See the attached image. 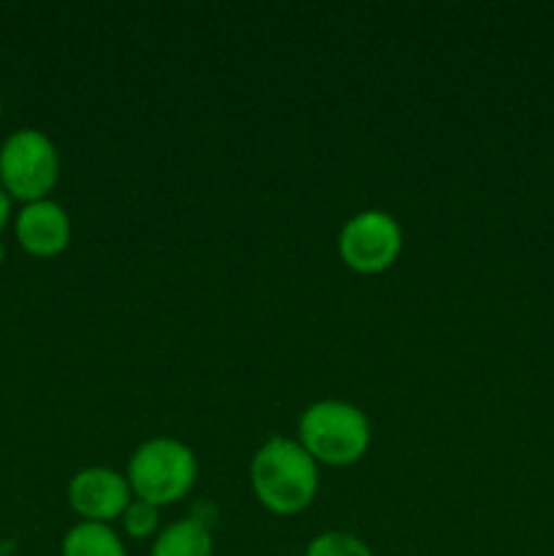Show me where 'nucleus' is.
<instances>
[{"instance_id": "obj_1", "label": "nucleus", "mask_w": 554, "mask_h": 556, "mask_svg": "<svg viewBox=\"0 0 554 556\" xmlns=\"http://www.w3.org/2000/svg\"><path fill=\"white\" fill-rule=\"evenodd\" d=\"M318 462L297 438L272 434L250 459V489L266 510L293 516L310 508L318 494Z\"/></svg>"}, {"instance_id": "obj_2", "label": "nucleus", "mask_w": 554, "mask_h": 556, "mask_svg": "<svg viewBox=\"0 0 554 556\" xmlns=\"http://www.w3.org/2000/svg\"><path fill=\"white\" fill-rule=\"evenodd\" d=\"M297 440L318 465L348 467L369 451L373 427L367 413L353 402L318 400L299 416Z\"/></svg>"}, {"instance_id": "obj_3", "label": "nucleus", "mask_w": 554, "mask_h": 556, "mask_svg": "<svg viewBox=\"0 0 554 556\" xmlns=\"http://www.w3.org/2000/svg\"><path fill=\"white\" fill-rule=\"evenodd\" d=\"M125 478L136 500L163 508L188 497L199 478V462L182 440L158 434L136 445Z\"/></svg>"}, {"instance_id": "obj_4", "label": "nucleus", "mask_w": 554, "mask_h": 556, "mask_svg": "<svg viewBox=\"0 0 554 556\" xmlns=\"http://www.w3.org/2000/svg\"><path fill=\"white\" fill-rule=\"evenodd\" d=\"M60 179L54 141L38 128H20L0 147V188L16 201H41Z\"/></svg>"}, {"instance_id": "obj_5", "label": "nucleus", "mask_w": 554, "mask_h": 556, "mask_svg": "<svg viewBox=\"0 0 554 556\" xmlns=\"http://www.w3.org/2000/svg\"><path fill=\"white\" fill-rule=\"evenodd\" d=\"M337 253L358 275L386 271L402 253V226L391 212L362 210L345 220L337 237Z\"/></svg>"}, {"instance_id": "obj_6", "label": "nucleus", "mask_w": 554, "mask_h": 556, "mask_svg": "<svg viewBox=\"0 0 554 556\" xmlns=\"http://www.w3.org/2000/svg\"><path fill=\"white\" fill-rule=\"evenodd\" d=\"M130 500L128 478L112 467H85L68 483V503L81 521L109 525L125 514Z\"/></svg>"}, {"instance_id": "obj_7", "label": "nucleus", "mask_w": 554, "mask_h": 556, "mask_svg": "<svg viewBox=\"0 0 554 556\" xmlns=\"http://www.w3.org/2000/svg\"><path fill=\"white\" fill-rule=\"evenodd\" d=\"M14 231L22 250L36 258H52L71 244V217L58 201H30L16 215Z\"/></svg>"}, {"instance_id": "obj_8", "label": "nucleus", "mask_w": 554, "mask_h": 556, "mask_svg": "<svg viewBox=\"0 0 554 556\" xmlns=\"http://www.w3.org/2000/svg\"><path fill=\"white\" fill-rule=\"evenodd\" d=\"M215 554V541L212 530L193 516L172 521L163 527L152 541L150 556H212Z\"/></svg>"}, {"instance_id": "obj_9", "label": "nucleus", "mask_w": 554, "mask_h": 556, "mask_svg": "<svg viewBox=\"0 0 554 556\" xmlns=\"http://www.w3.org/2000/svg\"><path fill=\"white\" fill-rule=\"evenodd\" d=\"M60 556H128V548L112 525L79 521L63 535Z\"/></svg>"}, {"instance_id": "obj_10", "label": "nucleus", "mask_w": 554, "mask_h": 556, "mask_svg": "<svg viewBox=\"0 0 554 556\" xmlns=\"http://www.w3.org/2000/svg\"><path fill=\"white\" fill-rule=\"evenodd\" d=\"M304 556H375L362 538L342 530H329L315 535L304 548Z\"/></svg>"}, {"instance_id": "obj_11", "label": "nucleus", "mask_w": 554, "mask_h": 556, "mask_svg": "<svg viewBox=\"0 0 554 556\" xmlns=\"http://www.w3.org/2000/svg\"><path fill=\"white\" fill-rule=\"evenodd\" d=\"M119 521H123L125 535L134 538V541H147V538H155L161 532V508L134 497L125 514L119 516Z\"/></svg>"}, {"instance_id": "obj_12", "label": "nucleus", "mask_w": 554, "mask_h": 556, "mask_svg": "<svg viewBox=\"0 0 554 556\" xmlns=\"http://www.w3.org/2000/svg\"><path fill=\"white\" fill-rule=\"evenodd\" d=\"M9 217H11V199H9V193H5V190L0 188V233H3V228H5V223H9Z\"/></svg>"}, {"instance_id": "obj_13", "label": "nucleus", "mask_w": 554, "mask_h": 556, "mask_svg": "<svg viewBox=\"0 0 554 556\" xmlns=\"http://www.w3.org/2000/svg\"><path fill=\"white\" fill-rule=\"evenodd\" d=\"M9 552H11V546H5V543L0 541V556H9Z\"/></svg>"}, {"instance_id": "obj_14", "label": "nucleus", "mask_w": 554, "mask_h": 556, "mask_svg": "<svg viewBox=\"0 0 554 556\" xmlns=\"http://www.w3.org/2000/svg\"><path fill=\"white\" fill-rule=\"evenodd\" d=\"M5 258V248H3V244H0V261H3Z\"/></svg>"}, {"instance_id": "obj_15", "label": "nucleus", "mask_w": 554, "mask_h": 556, "mask_svg": "<svg viewBox=\"0 0 554 556\" xmlns=\"http://www.w3.org/2000/svg\"><path fill=\"white\" fill-rule=\"evenodd\" d=\"M0 114H3V101H0Z\"/></svg>"}]
</instances>
